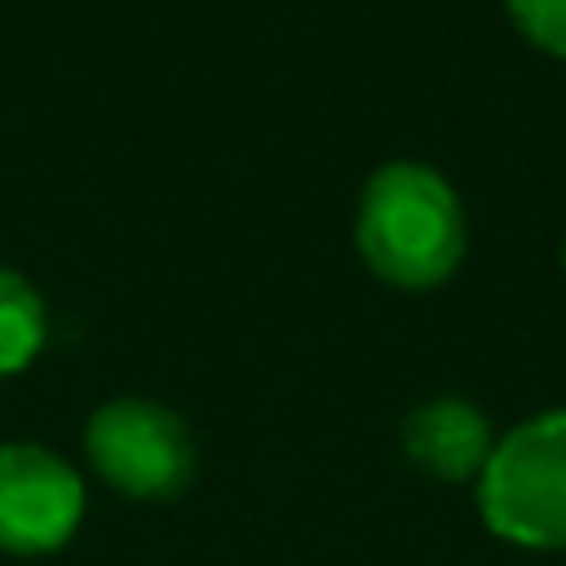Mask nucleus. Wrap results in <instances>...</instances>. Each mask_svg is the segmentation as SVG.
Instances as JSON below:
<instances>
[{"label": "nucleus", "mask_w": 566, "mask_h": 566, "mask_svg": "<svg viewBox=\"0 0 566 566\" xmlns=\"http://www.w3.org/2000/svg\"><path fill=\"white\" fill-rule=\"evenodd\" d=\"M478 512L512 547H566V412H542L497 438L478 478Z\"/></svg>", "instance_id": "2"}, {"label": "nucleus", "mask_w": 566, "mask_h": 566, "mask_svg": "<svg viewBox=\"0 0 566 566\" xmlns=\"http://www.w3.org/2000/svg\"><path fill=\"white\" fill-rule=\"evenodd\" d=\"M45 348V298L20 269L0 264V378H15Z\"/></svg>", "instance_id": "6"}, {"label": "nucleus", "mask_w": 566, "mask_h": 566, "mask_svg": "<svg viewBox=\"0 0 566 566\" xmlns=\"http://www.w3.org/2000/svg\"><path fill=\"white\" fill-rule=\"evenodd\" d=\"M85 458L115 492L135 502H169L195 482L199 452L185 418L149 398H115L90 412Z\"/></svg>", "instance_id": "3"}, {"label": "nucleus", "mask_w": 566, "mask_h": 566, "mask_svg": "<svg viewBox=\"0 0 566 566\" xmlns=\"http://www.w3.org/2000/svg\"><path fill=\"white\" fill-rule=\"evenodd\" d=\"M358 254L382 283L432 289L448 283L468 249L462 199L428 165H382L358 199Z\"/></svg>", "instance_id": "1"}, {"label": "nucleus", "mask_w": 566, "mask_h": 566, "mask_svg": "<svg viewBox=\"0 0 566 566\" xmlns=\"http://www.w3.org/2000/svg\"><path fill=\"white\" fill-rule=\"evenodd\" d=\"M562 259H566V254H562Z\"/></svg>", "instance_id": "8"}, {"label": "nucleus", "mask_w": 566, "mask_h": 566, "mask_svg": "<svg viewBox=\"0 0 566 566\" xmlns=\"http://www.w3.org/2000/svg\"><path fill=\"white\" fill-rule=\"evenodd\" d=\"M85 482L40 442H0V552L45 557L80 532Z\"/></svg>", "instance_id": "4"}, {"label": "nucleus", "mask_w": 566, "mask_h": 566, "mask_svg": "<svg viewBox=\"0 0 566 566\" xmlns=\"http://www.w3.org/2000/svg\"><path fill=\"white\" fill-rule=\"evenodd\" d=\"M492 448V422L462 398H432L402 422V452L438 482H478Z\"/></svg>", "instance_id": "5"}, {"label": "nucleus", "mask_w": 566, "mask_h": 566, "mask_svg": "<svg viewBox=\"0 0 566 566\" xmlns=\"http://www.w3.org/2000/svg\"><path fill=\"white\" fill-rule=\"evenodd\" d=\"M507 15L537 50L566 60V0H507Z\"/></svg>", "instance_id": "7"}]
</instances>
